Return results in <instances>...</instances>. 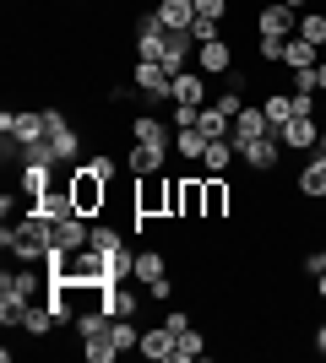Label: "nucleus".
Wrapping results in <instances>:
<instances>
[{
	"mask_svg": "<svg viewBox=\"0 0 326 363\" xmlns=\"http://www.w3.org/2000/svg\"><path fill=\"white\" fill-rule=\"evenodd\" d=\"M299 196H310V201H326V152L315 147V157L305 168H299V179H294Z\"/></svg>",
	"mask_w": 326,
	"mask_h": 363,
	"instance_id": "obj_15",
	"label": "nucleus"
},
{
	"mask_svg": "<svg viewBox=\"0 0 326 363\" xmlns=\"http://www.w3.org/2000/svg\"><path fill=\"white\" fill-rule=\"evenodd\" d=\"M315 352H321V358H326V320H321V325H315Z\"/></svg>",
	"mask_w": 326,
	"mask_h": 363,
	"instance_id": "obj_41",
	"label": "nucleus"
},
{
	"mask_svg": "<svg viewBox=\"0 0 326 363\" xmlns=\"http://www.w3.org/2000/svg\"><path fill=\"white\" fill-rule=\"evenodd\" d=\"M71 325H77V336L87 342V336H104V331H109V315H104V309H82Z\"/></svg>",
	"mask_w": 326,
	"mask_h": 363,
	"instance_id": "obj_31",
	"label": "nucleus"
},
{
	"mask_svg": "<svg viewBox=\"0 0 326 363\" xmlns=\"http://www.w3.org/2000/svg\"><path fill=\"white\" fill-rule=\"evenodd\" d=\"M229 125H234V120L223 114V108H217V104H207V108H202V120H196V130H202L207 141H223V136H229Z\"/></svg>",
	"mask_w": 326,
	"mask_h": 363,
	"instance_id": "obj_25",
	"label": "nucleus"
},
{
	"mask_svg": "<svg viewBox=\"0 0 326 363\" xmlns=\"http://www.w3.org/2000/svg\"><path fill=\"white\" fill-rule=\"evenodd\" d=\"M321 60V44H310V38H283V65H288V71H305V65H315Z\"/></svg>",
	"mask_w": 326,
	"mask_h": 363,
	"instance_id": "obj_18",
	"label": "nucleus"
},
{
	"mask_svg": "<svg viewBox=\"0 0 326 363\" xmlns=\"http://www.w3.org/2000/svg\"><path fill=\"white\" fill-rule=\"evenodd\" d=\"M147 298H153V303L174 298V282H169V277H158V282H147Z\"/></svg>",
	"mask_w": 326,
	"mask_h": 363,
	"instance_id": "obj_36",
	"label": "nucleus"
},
{
	"mask_svg": "<svg viewBox=\"0 0 326 363\" xmlns=\"http://www.w3.org/2000/svg\"><path fill=\"white\" fill-rule=\"evenodd\" d=\"M131 87H136L147 104H163V98H174V76L163 71L158 60H136V71H131Z\"/></svg>",
	"mask_w": 326,
	"mask_h": 363,
	"instance_id": "obj_4",
	"label": "nucleus"
},
{
	"mask_svg": "<svg viewBox=\"0 0 326 363\" xmlns=\"http://www.w3.org/2000/svg\"><path fill=\"white\" fill-rule=\"evenodd\" d=\"M196 120H202V108H196V104H174V114H169V125H174V130H190Z\"/></svg>",
	"mask_w": 326,
	"mask_h": 363,
	"instance_id": "obj_34",
	"label": "nucleus"
},
{
	"mask_svg": "<svg viewBox=\"0 0 326 363\" xmlns=\"http://www.w3.org/2000/svg\"><path fill=\"white\" fill-rule=\"evenodd\" d=\"M256 33H261V44H283V38H294V33H299V11H294V6H283V0H272V6L256 11Z\"/></svg>",
	"mask_w": 326,
	"mask_h": 363,
	"instance_id": "obj_3",
	"label": "nucleus"
},
{
	"mask_svg": "<svg viewBox=\"0 0 326 363\" xmlns=\"http://www.w3.org/2000/svg\"><path fill=\"white\" fill-rule=\"evenodd\" d=\"M136 141H153V147H174V125L169 120H158V114H136Z\"/></svg>",
	"mask_w": 326,
	"mask_h": 363,
	"instance_id": "obj_19",
	"label": "nucleus"
},
{
	"mask_svg": "<svg viewBox=\"0 0 326 363\" xmlns=\"http://www.w3.org/2000/svg\"><path fill=\"white\" fill-rule=\"evenodd\" d=\"M109 342L120 352H136L141 347V331H136V320H109Z\"/></svg>",
	"mask_w": 326,
	"mask_h": 363,
	"instance_id": "obj_29",
	"label": "nucleus"
},
{
	"mask_svg": "<svg viewBox=\"0 0 326 363\" xmlns=\"http://www.w3.org/2000/svg\"><path fill=\"white\" fill-rule=\"evenodd\" d=\"M305 272H310V277H315V272H326V244H321V250H315L310 260H305Z\"/></svg>",
	"mask_w": 326,
	"mask_h": 363,
	"instance_id": "obj_40",
	"label": "nucleus"
},
{
	"mask_svg": "<svg viewBox=\"0 0 326 363\" xmlns=\"http://www.w3.org/2000/svg\"><path fill=\"white\" fill-rule=\"evenodd\" d=\"M202 184H207V174L180 179V217H202Z\"/></svg>",
	"mask_w": 326,
	"mask_h": 363,
	"instance_id": "obj_23",
	"label": "nucleus"
},
{
	"mask_svg": "<svg viewBox=\"0 0 326 363\" xmlns=\"http://www.w3.org/2000/svg\"><path fill=\"white\" fill-rule=\"evenodd\" d=\"M169 152L174 147H153V141H131V152H125V168L131 174H163V163H169Z\"/></svg>",
	"mask_w": 326,
	"mask_h": 363,
	"instance_id": "obj_12",
	"label": "nucleus"
},
{
	"mask_svg": "<svg viewBox=\"0 0 326 363\" xmlns=\"http://www.w3.org/2000/svg\"><path fill=\"white\" fill-rule=\"evenodd\" d=\"M44 125H49V147H55V157H60V163H77V157H82V136L71 130V120H65L60 108H44Z\"/></svg>",
	"mask_w": 326,
	"mask_h": 363,
	"instance_id": "obj_7",
	"label": "nucleus"
},
{
	"mask_svg": "<svg viewBox=\"0 0 326 363\" xmlns=\"http://www.w3.org/2000/svg\"><path fill=\"white\" fill-rule=\"evenodd\" d=\"M109 179H114V157H87V163H77L71 174H65V184H71V196H77V212L82 217H104L109 206Z\"/></svg>",
	"mask_w": 326,
	"mask_h": 363,
	"instance_id": "obj_1",
	"label": "nucleus"
},
{
	"mask_svg": "<svg viewBox=\"0 0 326 363\" xmlns=\"http://www.w3.org/2000/svg\"><path fill=\"white\" fill-rule=\"evenodd\" d=\"M294 76V92H321L315 87V65H305V71H288Z\"/></svg>",
	"mask_w": 326,
	"mask_h": 363,
	"instance_id": "obj_35",
	"label": "nucleus"
},
{
	"mask_svg": "<svg viewBox=\"0 0 326 363\" xmlns=\"http://www.w3.org/2000/svg\"><path fill=\"white\" fill-rule=\"evenodd\" d=\"M283 6H294V11H310V0H283Z\"/></svg>",
	"mask_w": 326,
	"mask_h": 363,
	"instance_id": "obj_44",
	"label": "nucleus"
},
{
	"mask_svg": "<svg viewBox=\"0 0 326 363\" xmlns=\"http://www.w3.org/2000/svg\"><path fill=\"white\" fill-rule=\"evenodd\" d=\"M321 152H326V120H321Z\"/></svg>",
	"mask_w": 326,
	"mask_h": 363,
	"instance_id": "obj_45",
	"label": "nucleus"
},
{
	"mask_svg": "<svg viewBox=\"0 0 326 363\" xmlns=\"http://www.w3.org/2000/svg\"><path fill=\"white\" fill-rule=\"evenodd\" d=\"M266 120H272V130H283V125L294 120V92H266Z\"/></svg>",
	"mask_w": 326,
	"mask_h": 363,
	"instance_id": "obj_26",
	"label": "nucleus"
},
{
	"mask_svg": "<svg viewBox=\"0 0 326 363\" xmlns=\"http://www.w3.org/2000/svg\"><path fill=\"white\" fill-rule=\"evenodd\" d=\"M174 152L185 157V163H202V152H207V136L190 125V130H174Z\"/></svg>",
	"mask_w": 326,
	"mask_h": 363,
	"instance_id": "obj_27",
	"label": "nucleus"
},
{
	"mask_svg": "<svg viewBox=\"0 0 326 363\" xmlns=\"http://www.w3.org/2000/svg\"><path fill=\"white\" fill-rule=\"evenodd\" d=\"M158 277H169V260H163V250H136V282L147 288V282H158Z\"/></svg>",
	"mask_w": 326,
	"mask_h": 363,
	"instance_id": "obj_22",
	"label": "nucleus"
},
{
	"mask_svg": "<svg viewBox=\"0 0 326 363\" xmlns=\"http://www.w3.org/2000/svg\"><path fill=\"white\" fill-rule=\"evenodd\" d=\"M223 11H229V0H196V16H217L223 22Z\"/></svg>",
	"mask_w": 326,
	"mask_h": 363,
	"instance_id": "obj_37",
	"label": "nucleus"
},
{
	"mask_svg": "<svg viewBox=\"0 0 326 363\" xmlns=\"http://www.w3.org/2000/svg\"><path fill=\"white\" fill-rule=\"evenodd\" d=\"M0 244H6L16 260H33V266H44L49 244H55V233H49V217L28 212V217H16V223H6V228H0Z\"/></svg>",
	"mask_w": 326,
	"mask_h": 363,
	"instance_id": "obj_2",
	"label": "nucleus"
},
{
	"mask_svg": "<svg viewBox=\"0 0 326 363\" xmlns=\"http://www.w3.org/2000/svg\"><path fill=\"white\" fill-rule=\"evenodd\" d=\"M315 298L326 303V272H315Z\"/></svg>",
	"mask_w": 326,
	"mask_h": 363,
	"instance_id": "obj_43",
	"label": "nucleus"
},
{
	"mask_svg": "<svg viewBox=\"0 0 326 363\" xmlns=\"http://www.w3.org/2000/svg\"><path fill=\"white\" fill-rule=\"evenodd\" d=\"M234 157H239V147H234L229 136H223V141H207V152H202V174H229Z\"/></svg>",
	"mask_w": 326,
	"mask_h": 363,
	"instance_id": "obj_21",
	"label": "nucleus"
},
{
	"mask_svg": "<svg viewBox=\"0 0 326 363\" xmlns=\"http://www.w3.org/2000/svg\"><path fill=\"white\" fill-rule=\"evenodd\" d=\"M229 206H234L229 179H223V174H207V184H202V217H207V223H223Z\"/></svg>",
	"mask_w": 326,
	"mask_h": 363,
	"instance_id": "obj_11",
	"label": "nucleus"
},
{
	"mask_svg": "<svg viewBox=\"0 0 326 363\" xmlns=\"http://www.w3.org/2000/svg\"><path fill=\"white\" fill-rule=\"evenodd\" d=\"M283 152H288V147H283V141H278V130H272V136H256L250 147H239V163H245L250 174H272Z\"/></svg>",
	"mask_w": 326,
	"mask_h": 363,
	"instance_id": "obj_8",
	"label": "nucleus"
},
{
	"mask_svg": "<svg viewBox=\"0 0 326 363\" xmlns=\"http://www.w3.org/2000/svg\"><path fill=\"white\" fill-rule=\"evenodd\" d=\"M190 38H196V44H212V38H223V22H217V16H196V22H190Z\"/></svg>",
	"mask_w": 326,
	"mask_h": 363,
	"instance_id": "obj_33",
	"label": "nucleus"
},
{
	"mask_svg": "<svg viewBox=\"0 0 326 363\" xmlns=\"http://www.w3.org/2000/svg\"><path fill=\"white\" fill-rule=\"evenodd\" d=\"M98 309H104L109 320H136L141 309V282H114V288L98 293Z\"/></svg>",
	"mask_w": 326,
	"mask_h": 363,
	"instance_id": "obj_6",
	"label": "nucleus"
},
{
	"mask_svg": "<svg viewBox=\"0 0 326 363\" xmlns=\"http://www.w3.org/2000/svg\"><path fill=\"white\" fill-rule=\"evenodd\" d=\"M256 136H272V120H266V108H239V114H234V125H229V141L234 147H250V141Z\"/></svg>",
	"mask_w": 326,
	"mask_h": 363,
	"instance_id": "obj_10",
	"label": "nucleus"
},
{
	"mask_svg": "<svg viewBox=\"0 0 326 363\" xmlns=\"http://www.w3.org/2000/svg\"><path fill=\"white\" fill-rule=\"evenodd\" d=\"M196 358H207V336L190 325V331H180V347H174V363H196Z\"/></svg>",
	"mask_w": 326,
	"mask_h": 363,
	"instance_id": "obj_28",
	"label": "nucleus"
},
{
	"mask_svg": "<svg viewBox=\"0 0 326 363\" xmlns=\"http://www.w3.org/2000/svg\"><path fill=\"white\" fill-rule=\"evenodd\" d=\"M87 244H93L98 255H120V250H125V233H120V228H109V223H93Z\"/></svg>",
	"mask_w": 326,
	"mask_h": 363,
	"instance_id": "obj_24",
	"label": "nucleus"
},
{
	"mask_svg": "<svg viewBox=\"0 0 326 363\" xmlns=\"http://www.w3.org/2000/svg\"><path fill=\"white\" fill-rule=\"evenodd\" d=\"M174 104L207 108V104H212V98H207V76L202 71H180V76H174Z\"/></svg>",
	"mask_w": 326,
	"mask_h": 363,
	"instance_id": "obj_16",
	"label": "nucleus"
},
{
	"mask_svg": "<svg viewBox=\"0 0 326 363\" xmlns=\"http://www.w3.org/2000/svg\"><path fill=\"white\" fill-rule=\"evenodd\" d=\"M174 347H180V336L169 331V325H153V331H141V358H153V363H174Z\"/></svg>",
	"mask_w": 326,
	"mask_h": 363,
	"instance_id": "obj_14",
	"label": "nucleus"
},
{
	"mask_svg": "<svg viewBox=\"0 0 326 363\" xmlns=\"http://www.w3.org/2000/svg\"><path fill=\"white\" fill-rule=\"evenodd\" d=\"M163 325L180 336V331H190V315H185V309H169V315H163Z\"/></svg>",
	"mask_w": 326,
	"mask_h": 363,
	"instance_id": "obj_38",
	"label": "nucleus"
},
{
	"mask_svg": "<svg viewBox=\"0 0 326 363\" xmlns=\"http://www.w3.org/2000/svg\"><path fill=\"white\" fill-rule=\"evenodd\" d=\"M315 87L326 92V55H321V60H315Z\"/></svg>",
	"mask_w": 326,
	"mask_h": 363,
	"instance_id": "obj_42",
	"label": "nucleus"
},
{
	"mask_svg": "<svg viewBox=\"0 0 326 363\" xmlns=\"http://www.w3.org/2000/svg\"><path fill=\"white\" fill-rule=\"evenodd\" d=\"M190 49H196V38H190V33H169V44H163V60H158V65H163L169 76H180Z\"/></svg>",
	"mask_w": 326,
	"mask_h": 363,
	"instance_id": "obj_20",
	"label": "nucleus"
},
{
	"mask_svg": "<svg viewBox=\"0 0 326 363\" xmlns=\"http://www.w3.org/2000/svg\"><path fill=\"white\" fill-rule=\"evenodd\" d=\"M278 141L288 152H315L321 147V120H315V114H294V120L278 130Z\"/></svg>",
	"mask_w": 326,
	"mask_h": 363,
	"instance_id": "obj_9",
	"label": "nucleus"
},
{
	"mask_svg": "<svg viewBox=\"0 0 326 363\" xmlns=\"http://www.w3.org/2000/svg\"><path fill=\"white\" fill-rule=\"evenodd\" d=\"M294 114H315V92H294Z\"/></svg>",
	"mask_w": 326,
	"mask_h": 363,
	"instance_id": "obj_39",
	"label": "nucleus"
},
{
	"mask_svg": "<svg viewBox=\"0 0 326 363\" xmlns=\"http://www.w3.org/2000/svg\"><path fill=\"white\" fill-rule=\"evenodd\" d=\"M299 38L326 44V16H321V11H299Z\"/></svg>",
	"mask_w": 326,
	"mask_h": 363,
	"instance_id": "obj_32",
	"label": "nucleus"
},
{
	"mask_svg": "<svg viewBox=\"0 0 326 363\" xmlns=\"http://www.w3.org/2000/svg\"><path fill=\"white\" fill-rule=\"evenodd\" d=\"M158 16H163V28H169V33H190V22H196V0H158Z\"/></svg>",
	"mask_w": 326,
	"mask_h": 363,
	"instance_id": "obj_17",
	"label": "nucleus"
},
{
	"mask_svg": "<svg viewBox=\"0 0 326 363\" xmlns=\"http://www.w3.org/2000/svg\"><path fill=\"white\" fill-rule=\"evenodd\" d=\"M196 71H202V76H223V71H234V44H229V38L196 44Z\"/></svg>",
	"mask_w": 326,
	"mask_h": 363,
	"instance_id": "obj_13",
	"label": "nucleus"
},
{
	"mask_svg": "<svg viewBox=\"0 0 326 363\" xmlns=\"http://www.w3.org/2000/svg\"><path fill=\"white\" fill-rule=\"evenodd\" d=\"M163 44H169V28H163V16L153 6V11L136 16V60H163Z\"/></svg>",
	"mask_w": 326,
	"mask_h": 363,
	"instance_id": "obj_5",
	"label": "nucleus"
},
{
	"mask_svg": "<svg viewBox=\"0 0 326 363\" xmlns=\"http://www.w3.org/2000/svg\"><path fill=\"white\" fill-rule=\"evenodd\" d=\"M82 358H87V363H114V358H120V347H114L109 331H104V336H87V342H82Z\"/></svg>",
	"mask_w": 326,
	"mask_h": 363,
	"instance_id": "obj_30",
	"label": "nucleus"
}]
</instances>
